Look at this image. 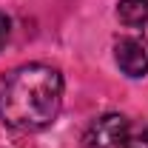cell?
<instances>
[{
    "instance_id": "cell-1",
    "label": "cell",
    "mask_w": 148,
    "mask_h": 148,
    "mask_svg": "<svg viewBox=\"0 0 148 148\" xmlns=\"http://www.w3.org/2000/svg\"><path fill=\"white\" fill-rule=\"evenodd\" d=\"M63 108V74L46 63H26L0 77V123L14 131H43Z\"/></svg>"
},
{
    "instance_id": "cell-2",
    "label": "cell",
    "mask_w": 148,
    "mask_h": 148,
    "mask_svg": "<svg viewBox=\"0 0 148 148\" xmlns=\"http://www.w3.org/2000/svg\"><path fill=\"white\" fill-rule=\"evenodd\" d=\"M128 120L123 114H103L97 117L83 134V148H120L128 134Z\"/></svg>"
},
{
    "instance_id": "cell-3",
    "label": "cell",
    "mask_w": 148,
    "mask_h": 148,
    "mask_svg": "<svg viewBox=\"0 0 148 148\" xmlns=\"http://www.w3.org/2000/svg\"><path fill=\"white\" fill-rule=\"evenodd\" d=\"M114 60L128 77H145L148 74V40L140 34L120 37L114 46Z\"/></svg>"
},
{
    "instance_id": "cell-4",
    "label": "cell",
    "mask_w": 148,
    "mask_h": 148,
    "mask_svg": "<svg viewBox=\"0 0 148 148\" xmlns=\"http://www.w3.org/2000/svg\"><path fill=\"white\" fill-rule=\"evenodd\" d=\"M117 17L123 20L128 29H140L148 23V0H120Z\"/></svg>"
},
{
    "instance_id": "cell-5",
    "label": "cell",
    "mask_w": 148,
    "mask_h": 148,
    "mask_svg": "<svg viewBox=\"0 0 148 148\" xmlns=\"http://www.w3.org/2000/svg\"><path fill=\"white\" fill-rule=\"evenodd\" d=\"M123 148H148V123L128 125V134H125Z\"/></svg>"
},
{
    "instance_id": "cell-6",
    "label": "cell",
    "mask_w": 148,
    "mask_h": 148,
    "mask_svg": "<svg viewBox=\"0 0 148 148\" xmlns=\"http://www.w3.org/2000/svg\"><path fill=\"white\" fill-rule=\"evenodd\" d=\"M9 32H12V23H9V17L0 12V49L6 46V40H9Z\"/></svg>"
}]
</instances>
